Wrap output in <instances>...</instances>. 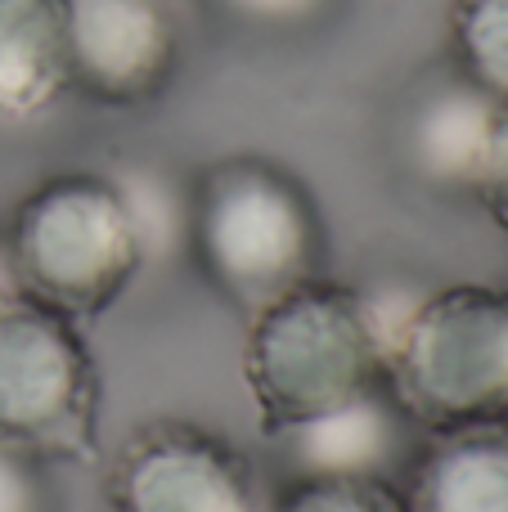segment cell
Returning a JSON list of instances; mask_svg holds the SVG:
<instances>
[{"label": "cell", "instance_id": "1", "mask_svg": "<svg viewBox=\"0 0 508 512\" xmlns=\"http://www.w3.org/2000/svg\"><path fill=\"white\" fill-rule=\"evenodd\" d=\"M383 319L369 292L333 279H311L248 315L243 382L257 405L261 432L342 409L383 387Z\"/></svg>", "mask_w": 508, "mask_h": 512}, {"label": "cell", "instance_id": "2", "mask_svg": "<svg viewBox=\"0 0 508 512\" xmlns=\"http://www.w3.org/2000/svg\"><path fill=\"white\" fill-rule=\"evenodd\" d=\"M189 252L216 292L243 315L320 279L329 234L293 171L270 158H221L189 198Z\"/></svg>", "mask_w": 508, "mask_h": 512}, {"label": "cell", "instance_id": "3", "mask_svg": "<svg viewBox=\"0 0 508 512\" xmlns=\"http://www.w3.org/2000/svg\"><path fill=\"white\" fill-rule=\"evenodd\" d=\"M383 391L423 432L508 418V288L414 292L387 333Z\"/></svg>", "mask_w": 508, "mask_h": 512}, {"label": "cell", "instance_id": "4", "mask_svg": "<svg viewBox=\"0 0 508 512\" xmlns=\"http://www.w3.org/2000/svg\"><path fill=\"white\" fill-rule=\"evenodd\" d=\"M140 270V234L104 171L50 176L9 221L5 279L72 324L117 306Z\"/></svg>", "mask_w": 508, "mask_h": 512}, {"label": "cell", "instance_id": "5", "mask_svg": "<svg viewBox=\"0 0 508 512\" xmlns=\"http://www.w3.org/2000/svg\"><path fill=\"white\" fill-rule=\"evenodd\" d=\"M0 441L32 459L99 454V369L68 315L0 279Z\"/></svg>", "mask_w": 508, "mask_h": 512}, {"label": "cell", "instance_id": "6", "mask_svg": "<svg viewBox=\"0 0 508 512\" xmlns=\"http://www.w3.org/2000/svg\"><path fill=\"white\" fill-rule=\"evenodd\" d=\"M113 512H261L248 459L194 423H144L117 445L104 477Z\"/></svg>", "mask_w": 508, "mask_h": 512}, {"label": "cell", "instance_id": "7", "mask_svg": "<svg viewBox=\"0 0 508 512\" xmlns=\"http://www.w3.org/2000/svg\"><path fill=\"white\" fill-rule=\"evenodd\" d=\"M68 90L104 108H140L180 68V27L162 0H63Z\"/></svg>", "mask_w": 508, "mask_h": 512}, {"label": "cell", "instance_id": "8", "mask_svg": "<svg viewBox=\"0 0 508 512\" xmlns=\"http://www.w3.org/2000/svg\"><path fill=\"white\" fill-rule=\"evenodd\" d=\"M504 113L508 108L500 99H491L459 68H450L446 77L428 81L414 95L401 122V153L428 189L473 194Z\"/></svg>", "mask_w": 508, "mask_h": 512}, {"label": "cell", "instance_id": "9", "mask_svg": "<svg viewBox=\"0 0 508 512\" xmlns=\"http://www.w3.org/2000/svg\"><path fill=\"white\" fill-rule=\"evenodd\" d=\"M410 418L392 405L383 387L351 400L342 409H329L320 418L288 427L270 436L284 445V459L293 477H387L396 481L405 463V432Z\"/></svg>", "mask_w": 508, "mask_h": 512}, {"label": "cell", "instance_id": "10", "mask_svg": "<svg viewBox=\"0 0 508 512\" xmlns=\"http://www.w3.org/2000/svg\"><path fill=\"white\" fill-rule=\"evenodd\" d=\"M401 495L405 512H508V418L432 432Z\"/></svg>", "mask_w": 508, "mask_h": 512}, {"label": "cell", "instance_id": "11", "mask_svg": "<svg viewBox=\"0 0 508 512\" xmlns=\"http://www.w3.org/2000/svg\"><path fill=\"white\" fill-rule=\"evenodd\" d=\"M68 95V5L0 0V122H32Z\"/></svg>", "mask_w": 508, "mask_h": 512}, {"label": "cell", "instance_id": "12", "mask_svg": "<svg viewBox=\"0 0 508 512\" xmlns=\"http://www.w3.org/2000/svg\"><path fill=\"white\" fill-rule=\"evenodd\" d=\"M113 189L122 194L126 216H131L135 234H140L144 265H167L189 248V198L176 176L158 162H117L104 171Z\"/></svg>", "mask_w": 508, "mask_h": 512}, {"label": "cell", "instance_id": "13", "mask_svg": "<svg viewBox=\"0 0 508 512\" xmlns=\"http://www.w3.org/2000/svg\"><path fill=\"white\" fill-rule=\"evenodd\" d=\"M450 50L455 68L508 108V0H455Z\"/></svg>", "mask_w": 508, "mask_h": 512}, {"label": "cell", "instance_id": "14", "mask_svg": "<svg viewBox=\"0 0 508 512\" xmlns=\"http://www.w3.org/2000/svg\"><path fill=\"white\" fill-rule=\"evenodd\" d=\"M270 512H405V495L387 477H293Z\"/></svg>", "mask_w": 508, "mask_h": 512}, {"label": "cell", "instance_id": "15", "mask_svg": "<svg viewBox=\"0 0 508 512\" xmlns=\"http://www.w3.org/2000/svg\"><path fill=\"white\" fill-rule=\"evenodd\" d=\"M216 14L248 32H306L338 9V0H212Z\"/></svg>", "mask_w": 508, "mask_h": 512}, {"label": "cell", "instance_id": "16", "mask_svg": "<svg viewBox=\"0 0 508 512\" xmlns=\"http://www.w3.org/2000/svg\"><path fill=\"white\" fill-rule=\"evenodd\" d=\"M0 512H50L41 459L0 441Z\"/></svg>", "mask_w": 508, "mask_h": 512}, {"label": "cell", "instance_id": "17", "mask_svg": "<svg viewBox=\"0 0 508 512\" xmlns=\"http://www.w3.org/2000/svg\"><path fill=\"white\" fill-rule=\"evenodd\" d=\"M473 198L491 212V221L508 234V113H504L500 131H495V144H491V153H486V167H482V176H477Z\"/></svg>", "mask_w": 508, "mask_h": 512}, {"label": "cell", "instance_id": "18", "mask_svg": "<svg viewBox=\"0 0 508 512\" xmlns=\"http://www.w3.org/2000/svg\"><path fill=\"white\" fill-rule=\"evenodd\" d=\"M0 279H5V270H0Z\"/></svg>", "mask_w": 508, "mask_h": 512}]
</instances>
